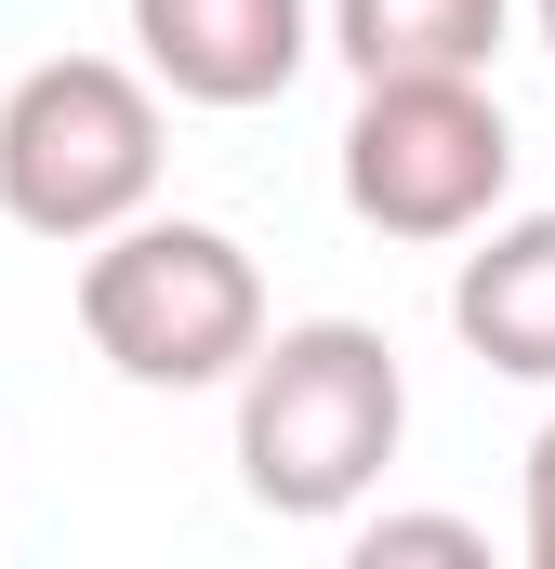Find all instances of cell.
Returning <instances> with one entry per match:
<instances>
[{
  "instance_id": "obj_1",
  "label": "cell",
  "mask_w": 555,
  "mask_h": 569,
  "mask_svg": "<svg viewBox=\"0 0 555 569\" xmlns=\"http://www.w3.org/2000/svg\"><path fill=\"white\" fill-rule=\"evenodd\" d=\"M411 437V371L371 318H291L252 345L239 371V490L291 517V530H331L384 490Z\"/></svg>"
},
{
  "instance_id": "obj_2",
  "label": "cell",
  "mask_w": 555,
  "mask_h": 569,
  "mask_svg": "<svg viewBox=\"0 0 555 569\" xmlns=\"http://www.w3.org/2000/svg\"><path fill=\"white\" fill-rule=\"evenodd\" d=\"M80 331L93 358L145 385V398H199V385H239L252 345H265V266L199 226V212H133L80 252Z\"/></svg>"
},
{
  "instance_id": "obj_3",
  "label": "cell",
  "mask_w": 555,
  "mask_h": 569,
  "mask_svg": "<svg viewBox=\"0 0 555 569\" xmlns=\"http://www.w3.org/2000/svg\"><path fill=\"white\" fill-rule=\"evenodd\" d=\"M0 212L53 252L159 212V80L120 53H53L0 93Z\"/></svg>"
},
{
  "instance_id": "obj_4",
  "label": "cell",
  "mask_w": 555,
  "mask_h": 569,
  "mask_svg": "<svg viewBox=\"0 0 555 569\" xmlns=\"http://www.w3.org/2000/svg\"><path fill=\"white\" fill-rule=\"evenodd\" d=\"M331 172H344V212L371 239L436 252V239H476L516 199V120H503V93L476 67H450V80H357Z\"/></svg>"
},
{
  "instance_id": "obj_5",
  "label": "cell",
  "mask_w": 555,
  "mask_h": 569,
  "mask_svg": "<svg viewBox=\"0 0 555 569\" xmlns=\"http://www.w3.org/2000/svg\"><path fill=\"white\" fill-rule=\"evenodd\" d=\"M317 40V0H133V53L172 107H278Z\"/></svg>"
},
{
  "instance_id": "obj_6",
  "label": "cell",
  "mask_w": 555,
  "mask_h": 569,
  "mask_svg": "<svg viewBox=\"0 0 555 569\" xmlns=\"http://www.w3.org/2000/svg\"><path fill=\"white\" fill-rule=\"evenodd\" d=\"M450 331L503 371V385H555V212H490L463 279H450Z\"/></svg>"
},
{
  "instance_id": "obj_7",
  "label": "cell",
  "mask_w": 555,
  "mask_h": 569,
  "mask_svg": "<svg viewBox=\"0 0 555 569\" xmlns=\"http://www.w3.org/2000/svg\"><path fill=\"white\" fill-rule=\"evenodd\" d=\"M317 13L357 80H450V67L490 80V53L516 27V0H317Z\"/></svg>"
},
{
  "instance_id": "obj_8",
  "label": "cell",
  "mask_w": 555,
  "mask_h": 569,
  "mask_svg": "<svg viewBox=\"0 0 555 569\" xmlns=\"http://www.w3.org/2000/svg\"><path fill=\"white\" fill-rule=\"evenodd\" d=\"M384 557H463V569H490V530H476V517H371V530H357V569H384Z\"/></svg>"
},
{
  "instance_id": "obj_9",
  "label": "cell",
  "mask_w": 555,
  "mask_h": 569,
  "mask_svg": "<svg viewBox=\"0 0 555 569\" xmlns=\"http://www.w3.org/2000/svg\"><path fill=\"white\" fill-rule=\"evenodd\" d=\"M516 543H529V569H555V411H543V437H529V503H516Z\"/></svg>"
},
{
  "instance_id": "obj_10",
  "label": "cell",
  "mask_w": 555,
  "mask_h": 569,
  "mask_svg": "<svg viewBox=\"0 0 555 569\" xmlns=\"http://www.w3.org/2000/svg\"><path fill=\"white\" fill-rule=\"evenodd\" d=\"M529 13H543V53H555V0H529Z\"/></svg>"
}]
</instances>
